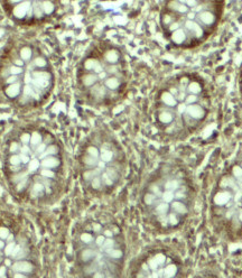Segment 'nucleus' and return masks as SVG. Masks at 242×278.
<instances>
[{
    "label": "nucleus",
    "mask_w": 242,
    "mask_h": 278,
    "mask_svg": "<svg viewBox=\"0 0 242 278\" xmlns=\"http://www.w3.org/2000/svg\"><path fill=\"white\" fill-rule=\"evenodd\" d=\"M197 185L185 163L165 162L148 178L140 195L147 222L164 233H173L185 225L194 213Z\"/></svg>",
    "instance_id": "nucleus-1"
},
{
    "label": "nucleus",
    "mask_w": 242,
    "mask_h": 278,
    "mask_svg": "<svg viewBox=\"0 0 242 278\" xmlns=\"http://www.w3.org/2000/svg\"><path fill=\"white\" fill-rule=\"evenodd\" d=\"M156 119L164 134L185 139L208 121L212 109L211 87L196 72L175 75L157 98Z\"/></svg>",
    "instance_id": "nucleus-2"
},
{
    "label": "nucleus",
    "mask_w": 242,
    "mask_h": 278,
    "mask_svg": "<svg viewBox=\"0 0 242 278\" xmlns=\"http://www.w3.org/2000/svg\"><path fill=\"white\" fill-rule=\"evenodd\" d=\"M74 271L77 278H124L127 244L121 227L108 215L82 224L74 240Z\"/></svg>",
    "instance_id": "nucleus-3"
},
{
    "label": "nucleus",
    "mask_w": 242,
    "mask_h": 278,
    "mask_svg": "<svg viewBox=\"0 0 242 278\" xmlns=\"http://www.w3.org/2000/svg\"><path fill=\"white\" fill-rule=\"evenodd\" d=\"M223 10V1H167L160 24L166 38L174 47L194 49L215 33Z\"/></svg>",
    "instance_id": "nucleus-4"
},
{
    "label": "nucleus",
    "mask_w": 242,
    "mask_h": 278,
    "mask_svg": "<svg viewBox=\"0 0 242 278\" xmlns=\"http://www.w3.org/2000/svg\"><path fill=\"white\" fill-rule=\"evenodd\" d=\"M210 223L219 233L236 235L242 230V161L220 173L209 193Z\"/></svg>",
    "instance_id": "nucleus-5"
},
{
    "label": "nucleus",
    "mask_w": 242,
    "mask_h": 278,
    "mask_svg": "<svg viewBox=\"0 0 242 278\" xmlns=\"http://www.w3.org/2000/svg\"><path fill=\"white\" fill-rule=\"evenodd\" d=\"M81 179L86 190L95 194L113 191L124 175V161L114 142L94 137L81 156Z\"/></svg>",
    "instance_id": "nucleus-6"
},
{
    "label": "nucleus",
    "mask_w": 242,
    "mask_h": 278,
    "mask_svg": "<svg viewBox=\"0 0 242 278\" xmlns=\"http://www.w3.org/2000/svg\"><path fill=\"white\" fill-rule=\"evenodd\" d=\"M183 255L169 246L147 248L128 265L124 278H189Z\"/></svg>",
    "instance_id": "nucleus-7"
},
{
    "label": "nucleus",
    "mask_w": 242,
    "mask_h": 278,
    "mask_svg": "<svg viewBox=\"0 0 242 278\" xmlns=\"http://www.w3.org/2000/svg\"><path fill=\"white\" fill-rule=\"evenodd\" d=\"M121 55L118 49L109 48L102 54V58L91 56L84 61L83 67L95 77L94 85L88 90L90 97L95 102L114 98L124 81V73L120 64Z\"/></svg>",
    "instance_id": "nucleus-8"
},
{
    "label": "nucleus",
    "mask_w": 242,
    "mask_h": 278,
    "mask_svg": "<svg viewBox=\"0 0 242 278\" xmlns=\"http://www.w3.org/2000/svg\"><path fill=\"white\" fill-rule=\"evenodd\" d=\"M41 261L25 238L12 232L0 248V278H42Z\"/></svg>",
    "instance_id": "nucleus-9"
},
{
    "label": "nucleus",
    "mask_w": 242,
    "mask_h": 278,
    "mask_svg": "<svg viewBox=\"0 0 242 278\" xmlns=\"http://www.w3.org/2000/svg\"><path fill=\"white\" fill-rule=\"evenodd\" d=\"M189 278H221L218 272L211 269V267H205L201 270L195 271Z\"/></svg>",
    "instance_id": "nucleus-10"
},
{
    "label": "nucleus",
    "mask_w": 242,
    "mask_h": 278,
    "mask_svg": "<svg viewBox=\"0 0 242 278\" xmlns=\"http://www.w3.org/2000/svg\"><path fill=\"white\" fill-rule=\"evenodd\" d=\"M29 6H30L29 2H21V4H19L14 10L15 16L18 17V18L25 17L27 15V12H28V10H29Z\"/></svg>",
    "instance_id": "nucleus-11"
},
{
    "label": "nucleus",
    "mask_w": 242,
    "mask_h": 278,
    "mask_svg": "<svg viewBox=\"0 0 242 278\" xmlns=\"http://www.w3.org/2000/svg\"><path fill=\"white\" fill-rule=\"evenodd\" d=\"M19 92H20V84H19V83L11 84V85H9L8 87H7V90H6L7 96H9L10 98L17 97L19 94Z\"/></svg>",
    "instance_id": "nucleus-12"
},
{
    "label": "nucleus",
    "mask_w": 242,
    "mask_h": 278,
    "mask_svg": "<svg viewBox=\"0 0 242 278\" xmlns=\"http://www.w3.org/2000/svg\"><path fill=\"white\" fill-rule=\"evenodd\" d=\"M42 142H43V137L41 136V134H38V132L35 131L34 134L30 136V145H31V147L35 148V147H37L38 145H41Z\"/></svg>",
    "instance_id": "nucleus-13"
},
{
    "label": "nucleus",
    "mask_w": 242,
    "mask_h": 278,
    "mask_svg": "<svg viewBox=\"0 0 242 278\" xmlns=\"http://www.w3.org/2000/svg\"><path fill=\"white\" fill-rule=\"evenodd\" d=\"M31 83L35 85L36 89H44L48 85V81L46 80H43V79H33L31 80Z\"/></svg>",
    "instance_id": "nucleus-14"
},
{
    "label": "nucleus",
    "mask_w": 242,
    "mask_h": 278,
    "mask_svg": "<svg viewBox=\"0 0 242 278\" xmlns=\"http://www.w3.org/2000/svg\"><path fill=\"white\" fill-rule=\"evenodd\" d=\"M41 7H42V9H43V11L45 12V14H52L53 10H54V5L52 4L51 1H44Z\"/></svg>",
    "instance_id": "nucleus-15"
},
{
    "label": "nucleus",
    "mask_w": 242,
    "mask_h": 278,
    "mask_svg": "<svg viewBox=\"0 0 242 278\" xmlns=\"http://www.w3.org/2000/svg\"><path fill=\"white\" fill-rule=\"evenodd\" d=\"M33 76H34V79H43V80H46V81H49V79H51L49 73H47V72H41V71L33 72Z\"/></svg>",
    "instance_id": "nucleus-16"
},
{
    "label": "nucleus",
    "mask_w": 242,
    "mask_h": 278,
    "mask_svg": "<svg viewBox=\"0 0 242 278\" xmlns=\"http://www.w3.org/2000/svg\"><path fill=\"white\" fill-rule=\"evenodd\" d=\"M20 56L22 61H28L31 57V49L29 47H24L20 51Z\"/></svg>",
    "instance_id": "nucleus-17"
},
{
    "label": "nucleus",
    "mask_w": 242,
    "mask_h": 278,
    "mask_svg": "<svg viewBox=\"0 0 242 278\" xmlns=\"http://www.w3.org/2000/svg\"><path fill=\"white\" fill-rule=\"evenodd\" d=\"M46 151L48 152V155H51V156H57V154H58L59 149H58V147H57L56 145H52V144H49L48 146H47Z\"/></svg>",
    "instance_id": "nucleus-18"
},
{
    "label": "nucleus",
    "mask_w": 242,
    "mask_h": 278,
    "mask_svg": "<svg viewBox=\"0 0 242 278\" xmlns=\"http://www.w3.org/2000/svg\"><path fill=\"white\" fill-rule=\"evenodd\" d=\"M34 65H36V66H38V67H44L45 65H46V61H45L43 57H36V58L34 59Z\"/></svg>",
    "instance_id": "nucleus-19"
},
{
    "label": "nucleus",
    "mask_w": 242,
    "mask_h": 278,
    "mask_svg": "<svg viewBox=\"0 0 242 278\" xmlns=\"http://www.w3.org/2000/svg\"><path fill=\"white\" fill-rule=\"evenodd\" d=\"M20 145L18 144V142H12V144L10 145V151L12 152V154H18L19 151H20Z\"/></svg>",
    "instance_id": "nucleus-20"
},
{
    "label": "nucleus",
    "mask_w": 242,
    "mask_h": 278,
    "mask_svg": "<svg viewBox=\"0 0 242 278\" xmlns=\"http://www.w3.org/2000/svg\"><path fill=\"white\" fill-rule=\"evenodd\" d=\"M20 141L22 145H28L30 144V135L29 134H24L20 136Z\"/></svg>",
    "instance_id": "nucleus-21"
},
{
    "label": "nucleus",
    "mask_w": 242,
    "mask_h": 278,
    "mask_svg": "<svg viewBox=\"0 0 242 278\" xmlns=\"http://www.w3.org/2000/svg\"><path fill=\"white\" fill-rule=\"evenodd\" d=\"M10 72H11L12 75H18V74H20L21 72H22V69H21V67H19V66L14 65V66L10 69Z\"/></svg>",
    "instance_id": "nucleus-22"
},
{
    "label": "nucleus",
    "mask_w": 242,
    "mask_h": 278,
    "mask_svg": "<svg viewBox=\"0 0 242 278\" xmlns=\"http://www.w3.org/2000/svg\"><path fill=\"white\" fill-rule=\"evenodd\" d=\"M24 93H25V96H33L34 89L30 85H26L25 86V90H24Z\"/></svg>",
    "instance_id": "nucleus-23"
},
{
    "label": "nucleus",
    "mask_w": 242,
    "mask_h": 278,
    "mask_svg": "<svg viewBox=\"0 0 242 278\" xmlns=\"http://www.w3.org/2000/svg\"><path fill=\"white\" fill-rule=\"evenodd\" d=\"M18 81V77H17V75H11L10 77H8V79H7V83L8 84H15L16 83V82Z\"/></svg>",
    "instance_id": "nucleus-24"
},
{
    "label": "nucleus",
    "mask_w": 242,
    "mask_h": 278,
    "mask_svg": "<svg viewBox=\"0 0 242 278\" xmlns=\"http://www.w3.org/2000/svg\"><path fill=\"white\" fill-rule=\"evenodd\" d=\"M43 9H42V7L39 8V7H36V8L34 9V15H36L37 17H41L42 15H43Z\"/></svg>",
    "instance_id": "nucleus-25"
},
{
    "label": "nucleus",
    "mask_w": 242,
    "mask_h": 278,
    "mask_svg": "<svg viewBox=\"0 0 242 278\" xmlns=\"http://www.w3.org/2000/svg\"><path fill=\"white\" fill-rule=\"evenodd\" d=\"M15 64H16V66L21 67L22 65H24V61H22V59H16V61H15Z\"/></svg>",
    "instance_id": "nucleus-26"
},
{
    "label": "nucleus",
    "mask_w": 242,
    "mask_h": 278,
    "mask_svg": "<svg viewBox=\"0 0 242 278\" xmlns=\"http://www.w3.org/2000/svg\"><path fill=\"white\" fill-rule=\"evenodd\" d=\"M240 77H241V87H242V72H241V75H240Z\"/></svg>",
    "instance_id": "nucleus-27"
}]
</instances>
